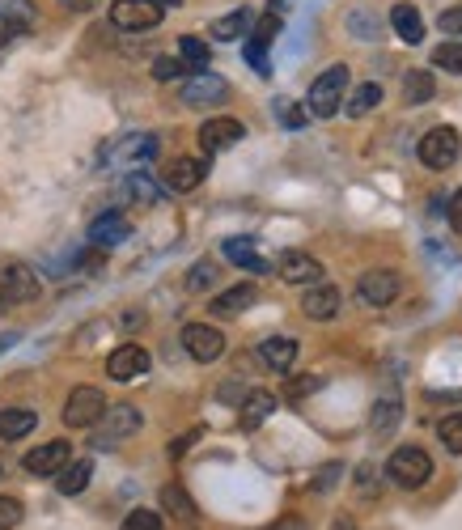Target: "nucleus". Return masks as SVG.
Returning <instances> with one entry per match:
<instances>
[{
    "label": "nucleus",
    "mask_w": 462,
    "mask_h": 530,
    "mask_svg": "<svg viewBox=\"0 0 462 530\" xmlns=\"http://www.w3.org/2000/svg\"><path fill=\"white\" fill-rule=\"evenodd\" d=\"M344 102H348V68L344 64H331L323 77H314L306 106H310L314 119H331V115L344 111Z\"/></svg>",
    "instance_id": "nucleus-1"
},
{
    "label": "nucleus",
    "mask_w": 462,
    "mask_h": 530,
    "mask_svg": "<svg viewBox=\"0 0 462 530\" xmlns=\"http://www.w3.org/2000/svg\"><path fill=\"white\" fill-rule=\"evenodd\" d=\"M386 475H390V484H399V488H424L433 480V458L420 446H399L390 454Z\"/></svg>",
    "instance_id": "nucleus-2"
},
{
    "label": "nucleus",
    "mask_w": 462,
    "mask_h": 530,
    "mask_svg": "<svg viewBox=\"0 0 462 530\" xmlns=\"http://www.w3.org/2000/svg\"><path fill=\"white\" fill-rule=\"evenodd\" d=\"M140 424H145V416H140L136 403H111L106 416L98 420L94 446L98 450H111V446H119V441H128L132 433H140Z\"/></svg>",
    "instance_id": "nucleus-3"
},
{
    "label": "nucleus",
    "mask_w": 462,
    "mask_h": 530,
    "mask_svg": "<svg viewBox=\"0 0 462 530\" xmlns=\"http://www.w3.org/2000/svg\"><path fill=\"white\" fill-rule=\"evenodd\" d=\"M39 289L43 285H39V272H34V268H26V263H17V259L0 263V310L34 302V297H39Z\"/></svg>",
    "instance_id": "nucleus-4"
},
{
    "label": "nucleus",
    "mask_w": 462,
    "mask_h": 530,
    "mask_svg": "<svg viewBox=\"0 0 462 530\" xmlns=\"http://www.w3.org/2000/svg\"><path fill=\"white\" fill-rule=\"evenodd\" d=\"M106 408H111V403H106L98 386H77V391L64 399V424L68 429H94L106 416Z\"/></svg>",
    "instance_id": "nucleus-5"
},
{
    "label": "nucleus",
    "mask_w": 462,
    "mask_h": 530,
    "mask_svg": "<svg viewBox=\"0 0 462 530\" xmlns=\"http://www.w3.org/2000/svg\"><path fill=\"white\" fill-rule=\"evenodd\" d=\"M416 153H420V162L429 170H450L458 162V153H462V136L454 128H433V132L420 136Z\"/></svg>",
    "instance_id": "nucleus-6"
},
{
    "label": "nucleus",
    "mask_w": 462,
    "mask_h": 530,
    "mask_svg": "<svg viewBox=\"0 0 462 530\" xmlns=\"http://www.w3.org/2000/svg\"><path fill=\"white\" fill-rule=\"evenodd\" d=\"M162 5H153V0H115L111 5V22L119 26V30H132V34H140V30H153V26H162Z\"/></svg>",
    "instance_id": "nucleus-7"
},
{
    "label": "nucleus",
    "mask_w": 462,
    "mask_h": 530,
    "mask_svg": "<svg viewBox=\"0 0 462 530\" xmlns=\"http://www.w3.org/2000/svg\"><path fill=\"white\" fill-rule=\"evenodd\" d=\"M68 463H73V441H43L39 450H30L22 458L26 475H60Z\"/></svg>",
    "instance_id": "nucleus-8"
},
{
    "label": "nucleus",
    "mask_w": 462,
    "mask_h": 530,
    "mask_svg": "<svg viewBox=\"0 0 462 530\" xmlns=\"http://www.w3.org/2000/svg\"><path fill=\"white\" fill-rule=\"evenodd\" d=\"M399 289H403V280H399V272H390V268H373V272H365L357 280V297L365 306H390L399 297Z\"/></svg>",
    "instance_id": "nucleus-9"
},
{
    "label": "nucleus",
    "mask_w": 462,
    "mask_h": 530,
    "mask_svg": "<svg viewBox=\"0 0 462 530\" xmlns=\"http://www.w3.org/2000/svg\"><path fill=\"white\" fill-rule=\"evenodd\" d=\"M183 348H187L191 361L208 365V361H217L225 352V335L217 327H208V323H187L183 327Z\"/></svg>",
    "instance_id": "nucleus-10"
},
{
    "label": "nucleus",
    "mask_w": 462,
    "mask_h": 530,
    "mask_svg": "<svg viewBox=\"0 0 462 530\" xmlns=\"http://www.w3.org/2000/svg\"><path fill=\"white\" fill-rule=\"evenodd\" d=\"M229 98V85H225V77H217V73H191L187 81H183V106H217V102H225Z\"/></svg>",
    "instance_id": "nucleus-11"
},
{
    "label": "nucleus",
    "mask_w": 462,
    "mask_h": 530,
    "mask_svg": "<svg viewBox=\"0 0 462 530\" xmlns=\"http://www.w3.org/2000/svg\"><path fill=\"white\" fill-rule=\"evenodd\" d=\"M276 276L284 285H318V280H323V263L306 251H284L276 259Z\"/></svg>",
    "instance_id": "nucleus-12"
},
{
    "label": "nucleus",
    "mask_w": 462,
    "mask_h": 530,
    "mask_svg": "<svg viewBox=\"0 0 462 530\" xmlns=\"http://www.w3.org/2000/svg\"><path fill=\"white\" fill-rule=\"evenodd\" d=\"M153 153H157V136L132 132V136H123L119 145L106 149V166H140V162H149Z\"/></svg>",
    "instance_id": "nucleus-13"
},
{
    "label": "nucleus",
    "mask_w": 462,
    "mask_h": 530,
    "mask_svg": "<svg viewBox=\"0 0 462 530\" xmlns=\"http://www.w3.org/2000/svg\"><path fill=\"white\" fill-rule=\"evenodd\" d=\"M106 374H111L115 382H132L140 374H149V352L140 344H119L111 357H106Z\"/></svg>",
    "instance_id": "nucleus-14"
},
{
    "label": "nucleus",
    "mask_w": 462,
    "mask_h": 530,
    "mask_svg": "<svg viewBox=\"0 0 462 530\" xmlns=\"http://www.w3.org/2000/svg\"><path fill=\"white\" fill-rule=\"evenodd\" d=\"M246 136V128L238 119H229V115H221V119H208L204 128H200V149L212 157V153H225V149H234L238 140Z\"/></svg>",
    "instance_id": "nucleus-15"
},
{
    "label": "nucleus",
    "mask_w": 462,
    "mask_h": 530,
    "mask_svg": "<svg viewBox=\"0 0 462 530\" xmlns=\"http://www.w3.org/2000/svg\"><path fill=\"white\" fill-rule=\"evenodd\" d=\"M204 179H208L204 157H174V162L166 166V187L174 191V196H187V191H195Z\"/></svg>",
    "instance_id": "nucleus-16"
},
{
    "label": "nucleus",
    "mask_w": 462,
    "mask_h": 530,
    "mask_svg": "<svg viewBox=\"0 0 462 530\" xmlns=\"http://www.w3.org/2000/svg\"><path fill=\"white\" fill-rule=\"evenodd\" d=\"M340 306H344V297H340V289L335 285H306V297H301V314L306 318H314V323H327V318H335L340 314Z\"/></svg>",
    "instance_id": "nucleus-17"
},
{
    "label": "nucleus",
    "mask_w": 462,
    "mask_h": 530,
    "mask_svg": "<svg viewBox=\"0 0 462 530\" xmlns=\"http://www.w3.org/2000/svg\"><path fill=\"white\" fill-rule=\"evenodd\" d=\"M128 238H132V221L123 217V212H102L90 225V246H102V251H111V246L128 242Z\"/></svg>",
    "instance_id": "nucleus-18"
},
{
    "label": "nucleus",
    "mask_w": 462,
    "mask_h": 530,
    "mask_svg": "<svg viewBox=\"0 0 462 530\" xmlns=\"http://www.w3.org/2000/svg\"><path fill=\"white\" fill-rule=\"evenodd\" d=\"M259 361L276 369V374H289L293 361H297V340L293 335H268V340L259 344Z\"/></svg>",
    "instance_id": "nucleus-19"
},
{
    "label": "nucleus",
    "mask_w": 462,
    "mask_h": 530,
    "mask_svg": "<svg viewBox=\"0 0 462 530\" xmlns=\"http://www.w3.org/2000/svg\"><path fill=\"white\" fill-rule=\"evenodd\" d=\"M399 420H403V399L390 391V395H382L378 403H373V412H369V429L378 433V437H390L399 429Z\"/></svg>",
    "instance_id": "nucleus-20"
},
{
    "label": "nucleus",
    "mask_w": 462,
    "mask_h": 530,
    "mask_svg": "<svg viewBox=\"0 0 462 530\" xmlns=\"http://www.w3.org/2000/svg\"><path fill=\"white\" fill-rule=\"evenodd\" d=\"M221 251H225L229 263H238V268H246V272H272V263L255 251L251 238H225Z\"/></svg>",
    "instance_id": "nucleus-21"
},
{
    "label": "nucleus",
    "mask_w": 462,
    "mask_h": 530,
    "mask_svg": "<svg viewBox=\"0 0 462 530\" xmlns=\"http://www.w3.org/2000/svg\"><path fill=\"white\" fill-rule=\"evenodd\" d=\"M90 475H94V463H90V458H77V463H68L56 475V492H60V497H81V492L90 488Z\"/></svg>",
    "instance_id": "nucleus-22"
},
{
    "label": "nucleus",
    "mask_w": 462,
    "mask_h": 530,
    "mask_svg": "<svg viewBox=\"0 0 462 530\" xmlns=\"http://www.w3.org/2000/svg\"><path fill=\"white\" fill-rule=\"evenodd\" d=\"M390 26H395V34L403 43H420L424 39V17L416 5H395L390 9Z\"/></svg>",
    "instance_id": "nucleus-23"
},
{
    "label": "nucleus",
    "mask_w": 462,
    "mask_h": 530,
    "mask_svg": "<svg viewBox=\"0 0 462 530\" xmlns=\"http://www.w3.org/2000/svg\"><path fill=\"white\" fill-rule=\"evenodd\" d=\"M272 412H276V395L272 391H251L242 399V416L238 420H242V429H259Z\"/></svg>",
    "instance_id": "nucleus-24"
},
{
    "label": "nucleus",
    "mask_w": 462,
    "mask_h": 530,
    "mask_svg": "<svg viewBox=\"0 0 462 530\" xmlns=\"http://www.w3.org/2000/svg\"><path fill=\"white\" fill-rule=\"evenodd\" d=\"M433 94H437V81H433L429 68H412V73L403 77V102L407 106H424Z\"/></svg>",
    "instance_id": "nucleus-25"
},
{
    "label": "nucleus",
    "mask_w": 462,
    "mask_h": 530,
    "mask_svg": "<svg viewBox=\"0 0 462 530\" xmlns=\"http://www.w3.org/2000/svg\"><path fill=\"white\" fill-rule=\"evenodd\" d=\"M34 424H39V412H30V408H5V412H0V441L26 437Z\"/></svg>",
    "instance_id": "nucleus-26"
},
{
    "label": "nucleus",
    "mask_w": 462,
    "mask_h": 530,
    "mask_svg": "<svg viewBox=\"0 0 462 530\" xmlns=\"http://www.w3.org/2000/svg\"><path fill=\"white\" fill-rule=\"evenodd\" d=\"M34 22H39V9H34L30 0H0V26L34 30Z\"/></svg>",
    "instance_id": "nucleus-27"
},
{
    "label": "nucleus",
    "mask_w": 462,
    "mask_h": 530,
    "mask_svg": "<svg viewBox=\"0 0 462 530\" xmlns=\"http://www.w3.org/2000/svg\"><path fill=\"white\" fill-rule=\"evenodd\" d=\"M251 302H255V285H234V289L217 293V302H212V314H217V318H234V314H242Z\"/></svg>",
    "instance_id": "nucleus-28"
},
{
    "label": "nucleus",
    "mask_w": 462,
    "mask_h": 530,
    "mask_svg": "<svg viewBox=\"0 0 462 530\" xmlns=\"http://www.w3.org/2000/svg\"><path fill=\"white\" fill-rule=\"evenodd\" d=\"M246 30H251V13L234 9V13H225V17L212 22V39H217V43H234V39H242Z\"/></svg>",
    "instance_id": "nucleus-29"
},
{
    "label": "nucleus",
    "mask_w": 462,
    "mask_h": 530,
    "mask_svg": "<svg viewBox=\"0 0 462 530\" xmlns=\"http://www.w3.org/2000/svg\"><path fill=\"white\" fill-rule=\"evenodd\" d=\"M382 102V85L378 81H365V85H357V90L348 94V102H344V111L352 115V119H361V115H369L373 106Z\"/></svg>",
    "instance_id": "nucleus-30"
},
{
    "label": "nucleus",
    "mask_w": 462,
    "mask_h": 530,
    "mask_svg": "<svg viewBox=\"0 0 462 530\" xmlns=\"http://www.w3.org/2000/svg\"><path fill=\"white\" fill-rule=\"evenodd\" d=\"M162 509H166L170 518H179V522H195V501L187 497L179 484H166L162 488Z\"/></svg>",
    "instance_id": "nucleus-31"
},
{
    "label": "nucleus",
    "mask_w": 462,
    "mask_h": 530,
    "mask_svg": "<svg viewBox=\"0 0 462 530\" xmlns=\"http://www.w3.org/2000/svg\"><path fill=\"white\" fill-rule=\"evenodd\" d=\"M128 196L140 200V204H162V200H166V191L157 187L145 170H136V174H128Z\"/></svg>",
    "instance_id": "nucleus-32"
},
{
    "label": "nucleus",
    "mask_w": 462,
    "mask_h": 530,
    "mask_svg": "<svg viewBox=\"0 0 462 530\" xmlns=\"http://www.w3.org/2000/svg\"><path fill=\"white\" fill-rule=\"evenodd\" d=\"M179 56L195 68V73H204L208 60H212V51H208V43H204V39H195V34H183V39H179Z\"/></svg>",
    "instance_id": "nucleus-33"
},
{
    "label": "nucleus",
    "mask_w": 462,
    "mask_h": 530,
    "mask_svg": "<svg viewBox=\"0 0 462 530\" xmlns=\"http://www.w3.org/2000/svg\"><path fill=\"white\" fill-rule=\"evenodd\" d=\"M433 68H446L450 77H462V43H441L433 47Z\"/></svg>",
    "instance_id": "nucleus-34"
},
{
    "label": "nucleus",
    "mask_w": 462,
    "mask_h": 530,
    "mask_svg": "<svg viewBox=\"0 0 462 530\" xmlns=\"http://www.w3.org/2000/svg\"><path fill=\"white\" fill-rule=\"evenodd\" d=\"M217 285V263L212 259H200V263H191V272H187V289L191 293H204Z\"/></svg>",
    "instance_id": "nucleus-35"
},
{
    "label": "nucleus",
    "mask_w": 462,
    "mask_h": 530,
    "mask_svg": "<svg viewBox=\"0 0 462 530\" xmlns=\"http://www.w3.org/2000/svg\"><path fill=\"white\" fill-rule=\"evenodd\" d=\"M437 437H441V446H446L450 454H462V412L446 416L437 424Z\"/></svg>",
    "instance_id": "nucleus-36"
},
{
    "label": "nucleus",
    "mask_w": 462,
    "mask_h": 530,
    "mask_svg": "<svg viewBox=\"0 0 462 530\" xmlns=\"http://www.w3.org/2000/svg\"><path fill=\"white\" fill-rule=\"evenodd\" d=\"M191 73V64L183 56H157L153 60V81H174V77H183Z\"/></svg>",
    "instance_id": "nucleus-37"
},
{
    "label": "nucleus",
    "mask_w": 462,
    "mask_h": 530,
    "mask_svg": "<svg viewBox=\"0 0 462 530\" xmlns=\"http://www.w3.org/2000/svg\"><path fill=\"white\" fill-rule=\"evenodd\" d=\"M242 56H246V64L255 68L259 77H272V60H268V43H259V39H251L242 47Z\"/></svg>",
    "instance_id": "nucleus-38"
},
{
    "label": "nucleus",
    "mask_w": 462,
    "mask_h": 530,
    "mask_svg": "<svg viewBox=\"0 0 462 530\" xmlns=\"http://www.w3.org/2000/svg\"><path fill=\"white\" fill-rule=\"evenodd\" d=\"M276 119L284 123V128H306V119H310V111H301L297 102H289V98H280L276 102Z\"/></svg>",
    "instance_id": "nucleus-39"
},
{
    "label": "nucleus",
    "mask_w": 462,
    "mask_h": 530,
    "mask_svg": "<svg viewBox=\"0 0 462 530\" xmlns=\"http://www.w3.org/2000/svg\"><path fill=\"white\" fill-rule=\"evenodd\" d=\"M123 530H162V514H157V509H132V514L123 518Z\"/></svg>",
    "instance_id": "nucleus-40"
},
{
    "label": "nucleus",
    "mask_w": 462,
    "mask_h": 530,
    "mask_svg": "<svg viewBox=\"0 0 462 530\" xmlns=\"http://www.w3.org/2000/svg\"><path fill=\"white\" fill-rule=\"evenodd\" d=\"M276 34H280V13L276 9H268V13H263L259 17V22H255V34H251V39H259V43H276Z\"/></svg>",
    "instance_id": "nucleus-41"
},
{
    "label": "nucleus",
    "mask_w": 462,
    "mask_h": 530,
    "mask_svg": "<svg viewBox=\"0 0 462 530\" xmlns=\"http://www.w3.org/2000/svg\"><path fill=\"white\" fill-rule=\"evenodd\" d=\"M318 386H323V378L318 374H310V378H293L289 386H284V399H306V395H314Z\"/></svg>",
    "instance_id": "nucleus-42"
},
{
    "label": "nucleus",
    "mask_w": 462,
    "mask_h": 530,
    "mask_svg": "<svg viewBox=\"0 0 462 530\" xmlns=\"http://www.w3.org/2000/svg\"><path fill=\"white\" fill-rule=\"evenodd\" d=\"M22 522V501L17 497H0V530H13Z\"/></svg>",
    "instance_id": "nucleus-43"
},
{
    "label": "nucleus",
    "mask_w": 462,
    "mask_h": 530,
    "mask_svg": "<svg viewBox=\"0 0 462 530\" xmlns=\"http://www.w3.org/2000/svg\"><path fill=\"white\" fill-rule=\"evenodd\" d=\"M340 475H344V463H327L323 471H318V480L310 484L314 492H331L335 484H340Z\"/></svg>",
    "instance_id": "nucleus-44"
},
{
    "label": "nucleus",
    "mask_w": 462,
    "mask_h": 530,
    "mask_svg": "<svg viewBox=\"0 0 462 530\" xmlns=\"http://www.w3.org/2000/svg\"><path fill=\"white\" fill-rule=\"evenodd\" d=\"M348 26H352V30H361L357 39H378V22H373V17H365V13H352V17H348Z\"/></svg>",
    "instance_id": "nucleus-45"
},
{
    "label": "nucleus",
    "mask_w": 462,
    "mask_h": 530,
    "mask_svg": "<svg viewBox=\"0 0 462 530\" xmlns=\"http://www.w3.org/2000/svg\"><path fill=\"white\" fill-rule=\"evenodd\" d=\"M357 492H361V497H373V492H378V471H373L369 463L357 471Z\"/></svg>",
    "instance_id": "nucleus-46"
},
{
    "label": "nucleus",
    "mask_w": 462,
    "mask_h": 530,
    "mask_svg": "<svg viewBox=\"0 0 462 530\" xmlns=\"http://www.w3.org/2000/svg\"><path fill=\"white\" fill-rule=\"evenodd\" d=\"M437 26L446 30V34H462V5H454V9H446L437 17Z\"/></svg>",
    "instance_id": "nucleus-47"
},
{
    "label": "nucleus",
    "mask_w": 462,
    "mask_h": 530,
    "mask_svg": "<svg viewBox=\"0 0 462 530\" xmlns=\"http://www.w3.org/2000/svg\"><path fill=\"white\" fill-rule=\"evenodd\" d=\"M195 437H200V429H191V433H183V437H174V441H170V458H183V454L195 446Z\"/></svg>",
    "instance_id": "nucleus-48"
},
{
    "label": "nucleus",
    "mask_w": 462,
    "mask_h": 530,
    "mask_svg": "<svg viewBox=\"0 0 462 530\" xmlns=\"http://www.w3.org/2000/svg\"><path fill=\"white\" fill-rule=\"evenodd\" d=\"M450 229H454V234H462V187L450 196Z\"/></svg>",
    "instance_id": "nucleus-49"
},
{
    "label": "nucleus",
    "mask_w": 462,
    "mask_h": 530,
    "mask_svg": "<svg viewBox=\"0 0 462 530\" xmlns=\"http://www.w3.org/2000/svg\"><path fill=\"white\" fill-rule=\"evenodd\" d=\"M145 327V310H123V331H140Z\"/></svg>",
    "instance_id": "nucleus-50"
},
{
    "label": "nucleus",
    "mask_w": 462,
    "mask_h": 530,
    "mask_svg": "<svg viewBox=\"0 0 462 530\" xmlns=\"http://www.w3.org/2000/svg\"><path fill=\"white\" fill-rule=\"evenodd\" d=\"M17 340H22V335H17V331H5V335H0V352H9Z\"/></svg>",
    "instance_id": "nucleus-51"
},
{
    "label": "nucleus",
    "mask_w": 462,
    "mask_h": 530,
    "mask_svg": "<svg viewBox=\"0 0 462 530\" xmlns=\"http://www.w3.org/2000/svg\"><path fill=\"white\" fill-rule=\"evenodd\" d=\"M153 5H162V9H179L183 0H153Z\"/></svg>",
    "instance_id": "nucleus-52"
},
{
    "label": "nucleus",
    "mask_w": 462,
    "mask_h": 530,
    "mask_svg": "<svg viewBox=\"0 0 462 530\" xmlns=\"http://www.w3.org/2000/svg\"><path fill=\"white\" fill-rule=\"evenodd\" d=\"M68 5H73V9H90L94 0H68Z\"/></svg>",
    "instance_id": "nucleus-53"
},
{
    "label": "nucleus",
    "mask_w": 462,
    "mask_h": 530,
    "mask_svg": "<svg viewBox=\"0 0 462 530\" xmlns=\"http://www.w3.org/2000/svg\"><path fill=\"white\" fill-rule=\"evenodd\" d=\"M0 475H5V458H0Z\"/></svg>",
    "instance_id": "nucleus-54"
}]
</instances>
